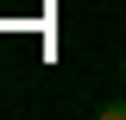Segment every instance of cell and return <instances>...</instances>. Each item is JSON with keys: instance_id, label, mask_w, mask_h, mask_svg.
<instances>
[{"instance_id": "1", "label": "cell", "mask_w": 126, "mask_h": 120, "mask_svg": "<svg viewBox=\"0 0 126 120\" xmlns=\"http://www.w3.org/2000/svg\"><path fill=\"white\" fill-rule=\"evenodd\" d=\"M101 120H126V95H113V101H101Z\"/></svg>"}, {"instance_id": "2", "label": "cell", "mask_w": 126, "mask_h": 120, "mask_svg": "<svg viewBox=\"0 0 126 120\" xmlns=\"http://www.w3.org/2000/svg\"><path fill=\"white\" fill-rule=\"evenodd\" d=\"M120 76H126V57H120Z\"/></svg>"}]
</instances>
